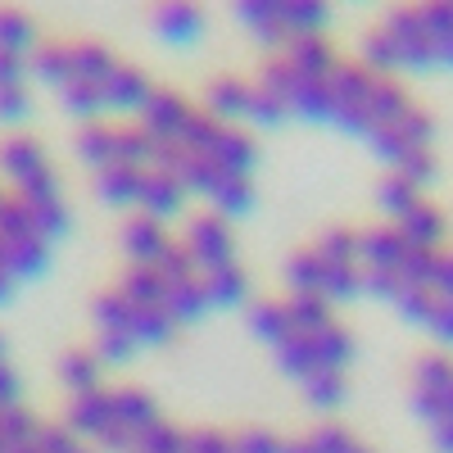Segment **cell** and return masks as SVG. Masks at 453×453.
I'll use <instances>...</instances> for the list:
<instances>
[{
  "instance_id": "ba28073f",
  "label": "cell",
  "mask_w": 453,
  "mask_h": 453,
  "mask_svg": "<svg viewBox=\"0 0 453 453\" xmlns=\"http://www.w3.org/2000/svg\"><path fill=\"white\" fill-rule=\"evenodd\" d=\"M145 173L150 168H104V173H91L96 181V200L109 204V209H132L141 204V186H145Z\"/></svg>"
},
{
  "instance_id": "836d02e7",
  "label": "cell",
  "mask_w": 453,
  "mask_h": 453,
  "mask_svg": "<svg viewBox=\"0 0 453 453\" xmlns=\"http://www.w3.org/2000/svg\"><path fill=\"white\" fill-rule=\"evenodd\" d=\"M444 412H449V422H453V390H444Z\"/></svg>"
},
{
  "instance_id": "2e32d148",
  "label": "cell",
  "mask_w": 453,
  "mask_h": 453,
  "mask_svg": "<svg viewBox=\"0 0 453 453\" xmlns=\"http://www.w3.org/2000/svg\"><path fill=\"white\" fill-rule=\"evenodd\" d=\"M435 304H440V295L431 290V286H403L399 290V299H395V313L408 322V326H431V318H435Z\"/></svg>"
},
{
  "instance_id": "44dd1931",
  "label": "cell",
  "mask_w": 453,
  "mask_h": 453,
  "mask_svg": "<svg viewBox=\"0 0 453 453\" xmlns=\"http://www.w3.org/2000/svg\"><path fill=\"white\" fill-rule=\"evenodd\" d=\"M132 453H186V431H177L173 422H155L145 435H136Z\"/></svg>"
},
{
  "instance_id": "7402d4cb",
  "label": "cell",
  "mask_w": 453,
  "mask_h": 453,
  "mask_svg": "<svg viewBox=\"0 0 453 453\" xmlns=\"http://www.w3.org/2000/svg\"><path fill=\"white\" fill-rule=\"evenodd\" d=\"M14 403H23V376L10 363V335L0 331V408H14Z\"/></svg>"
},
{
  "instance_id": "4dcf8cb0",
  "label": "cell",
  "mask_w": 453,
  "mask_h": 453,
  "mask_svg": "<svg viewBox=\"0 0 453 453\" xmlns=\"http://www.w3.org/2000/svg\"><path fill=\"white\" fill-rule=\"evenodd\" d=\"M23 281L14 277V268H10V258H5V250H0V304H10L14 299V290H19Z\"/></svg>"
},
{
  "instance_id": "8992f818",
  "label": "cell",
  "mask_w": 453,
  "mask_h": 453,
  "mask_svg": "<svg viewBox=\"0 0 453 453\" xmlns=\"http://www.w3.org/2000/svg\"><path fill=\"white\" fill-rule=\"evenodd\" d=\"M186 186L173 177V173H164V168H150L145 173V186H141V204H136V213H150V218H159V222H173V218H181L186 213Z\"/></svg>"
},
{
  "instance_id": "f546056e",
  "label": "cell",
  "mask_w": 453,
  "mask_h": 453,
  "mask_svg": "<svg viewBox=\"0 0 453 453\" xmlns=\"http://www.w3.org/2000/svg\"><path fill=\"white\" fill-rule=\"evenodd\" d=\"M431 290H435L440 299H453V254H449V250H440V263H435V281H431Z\"/></svg>"
},
{
  "instance_id": "e0dca14e",
  "label": "cell",
  "mask_w": 453,
  "mask_h": 453,
  "mask_svg": "<svg viewBox=\"0 0 453 453\" xmlns=\"http://www.w3.org/2000/svg\"><path fill=\"white\" fill-rule=\"evenodd\" d=\"M418 200H422V191H418L408 177H399V173H390L381 186H376V204H381V213H386L390 222H399Z\"/></svg>"
},
{
  "instance_id": "52a82bcc",
  "label": "cell",
  "mask_w": 453,
  "mask_h": 453,
  "mask_svg": "<svg viewBox=\"0 0 453 453\" xmlns=\"http://www.w3.org/2000/svg\"><path fill=\"white\" fill-rule=\"evenodd\" d=\"M395 226H399V236L408 245H418V250H444V241H449V218L426 200H418Z\"/></svg>"
},
{
  "instance_id": "1f68e13d",
  "label": "cell",
  "mask_w": 453,
  "mask_h": 453,
  "mask_svg": "<svg viewBox=\"0 0 453 453\" xmlns=\"http://www.w3.org/2000/svg\"><path fill=\"white\" fill-rule=\"evenodd\" d=\"M431 444H435L440 453H453V422H444V426H435V431H431Z\"/></svg>"
},
{
  "instance_id": "3957f363",
  "label": "cell",
  "mask_w": 453,
  "mask_h": 453,
  "mask_svg": "<svg viewBox=\"0 0 453 453\" xmlns=\"http://www.w3.org/2000/svg\"><path fill=\"white\" fill-rule=\"evenodd\" d=\"M181 245L186 254H191L196 273H218L226 268V263H236V236H232V222H226L222 213L204 209L196 218H186V232H181Z\"/></svg>"
},
{
  "instance_id": "e575fe53",
  "label": "cell",
  "mask_w": 453,
  "mask_h": 453,
  "mask_svg": "<svg viewBox=\"0 0 453 453\" xmlns=\"http://www.w3.org/2000/svg\"><path fill=\"white\" fill-rule=\"evenodd\" d=\"M349 453H372V449H363V444H354V449H349Z\"/></svg>"
},
{
  "instance_id": "ac0fdd59",
  "label": "cell",
  "mask_w": 453,
  "mask_h": 453,
  "mask_svg": "<svg viewBox=\"0 0 453 453\" xmlns=\"http://www.w3.org/2000/svg\"><path fill=\"white\" fill-rule=\"evenodd\" d=\"M27 453H96L82 435H73L64 422L55 426V422H42V431H36V440H32V449Z\"/></svg>"
},
{
  "instance_id": "8fae6325",
  "label": "cell",
  "mask_w": 453,
  "mask_h": 453,
  "mask_svg": "<svg viewBox=\"0 0 453 453\" xmlns=\"http://www.w3.org/2000/svg\"><path fill=\"white\" fill-rule=\"evenodd\" d=\"M168 277L159 273V268H132L127 263V273H123V281H119V290L132 299V304H145V309H164L168 304ZM168 313V309H164Z\"/></svg>"
},
{
  "instance_id": "d4e9b609",
  "label": "cell",
  "mask_w": 453,
  "mask_h": 453,
  "mask_svg": "<svg viewBox=\"0 0 453 453\" xmlns=\"http://www.w3.org/2000/svg\"><path fill=\"white\" fill-rule=\"evenodd\" d=\"M186 453H236L226 431H186Z\"/></svg>"
},
{
  "instance_id": "d6986e66",
  "label": "cell",
  "mask_w": 453,
  "mask_h": 453,
  "mask_svg": "<svg viewBox=\"0 0 453 453\" xmlns=\"http://www.w3.org/2000/svg\"><path fill=\"white\" fill-rule=\"evenodd\" d=\"M412 386H418V390H435V395L453 390V358H449V354H426V358H418Z\"/></svg>"
},
{
  "instance_id": "9a60e30c",
  "label": "cell",
  "mask_w": 453,
  "mask_h": 453,
  "mask_svg": "<svg viewBox=\"0 0 453 453\" xmlns=\"http://www.w3.org/2000/svg\"><path fill=\"white\" fill-rule=\"evenodd\" d=\"M299 390H304L309 408H318V412H331V408H340V403H345V395H349V381H345V372H313L309 381H299Z\"/></svg>"
},
{
  "instance_id": "f1b7e54d",
  "label": "cell",
  "mask_w": 453,
  "mask_h": 453,
  "mask_svg": "<svg viewBox=\"0 0 453 453\" xmlns=\"http://www.w3.org/2000/svg\"><path fill=\"white\" fill-rule=\"evenodd\" d=\"M440 345H453V299H440L435 304V318H431V326H426Z\"/></svg>"
},
{
  "instance_id": "484cf974",
  "label": "cell",
  "mask_w": 453,
  "mask_h": 453,
  "mask_svg": "<svg viewBox=\"0 0 453 453\" xmlns=\"http://www.w3.org/2000/svg\"><path fill=\"white\" fill-rule=\"evenodd\" d=\"M232 444H236V453H281L286 440L273 435V431H236Z\"/></svg>"
},
{
  "instance_id": "4316f807",
  "label": "cell",
  "mask_w": 453,
  "mask_h": 453,
  "mask_svg": "<svg viewBox=\"0 0 453 453\" xmlns=\"http://www.w3.org/2000/svg\"><path fill=\"white\" fill-rule=\"evenodd\" d=\"M309 440H313V449H318V453H349V449L358 444L345 426H318Z\"/></svg>"
},
{
  "instance_id": "603a6c76",
  "label": "cell",
  "mask_w": 453,
  "mask_h": 453,
  "mask_svg": "<svg viewBox=\"0 0 453 453\" xmlns=\"http://www.w3.org/2000/svg\"><path fill=\"white\" fill-rule=\"evenodd\" d=\"M435 263H440V250H418V245H412L408 258H403V268H399V277L408 286H431L435 281Z\"/></svg>"
},
{
  "instance_id": "5b68a950",
  "label": "cell",
  "mask_w": 453,
  "mask_h": 453,
  "mask_svg": "<svg viewBox=\"0 0 453 453\" xmlns=\"http://www.w3.org/2000/svg\"><path fill=\"white\" fill-rule=\"evenodd\" d=\"M408 241L399 236V226H372V232H358V268H376V273H399L408 258Z\"/></svg>"
},
{
  "instance_id": "30bf717a",
  "label": "cell",
  "mask_w": 453,
  "mask_h": 453,
  "mask_svg": "<svg viewBox=\"0 0 453 453\" xmlns=\"http://www.w3.org/2000/svg\"><path fill=\"white\" fill-rule=\"evenodd\" d=\"M55 372H59V386H64L68 395H87V390L104 386V363H100L96 349H68V354L55 363Z\"/></svg>"
},
{
  "instance_id": "ffe728a7",
  "label": "cell",
  "mask_w": 453,
  "mask_h": 453,
  "mask_svg": "<svg viewBox=\"0 0 453 453\" xmlns=\"http://www.w3.org/2000/svg\"><path fill=\"white\" fill-rule=\"evenodd\" d=\"M313 250L322 258H331V263H358V232H349V226H331V232L318 236Z\"/></svg>"
},
{
  "instance_id": "7c38bea8",
  "label": "cell",
  "mask_w": 453,
  "mask_h": 453,
  "mask_svg": "<svg viewBox=\"0 0 453 453\" xmlns=\"http://www.w3.org/2000/svg\"><path fill=\"white\" fill-rule=\"evenodd\" d=\"M36 431H42V418H36L27 403L0 408V453H27Z\"/></svg>"
},
{
  "instance_id": "277c9868",
  "label": "cell",
  "mask_w": 453,
  "mask_h": 453,
  "mask_svg": "<svg viewBox=\"0 0 453 453\" xmlns=\"http://www.w3.org/2000/svg\"><path fill=\"white\" fill-rule=\"evenodd\" d=\"M119 245L127 254L132 268H155L159 254L173 245V232H168V222L159 218H150V213H132L123 222V232H119Z\"/></svg>"
},
{
  "instance_id": "4fadbf2b",
  "label": "cell",
  "mask_w": 453,
  "mask_h": 453,
  "mask_svg": "<svg viewBox=\"0 0 453 453\" xmlns=\"http://www.w3.org/2000/svg\"><path fill=\"white\" fill-rule=\"evenodd\" d=\"M250 331H254L268 349H277L281 340L295 331V322H290V313H286V299H258V304L250 309Z\"/></svg>"
},
{
  "instance_id": "83f0119b",
  "label": "cell",
  "mask_w": 453,
  "mask_h": 453,
  "mask_svg": "<svg viewBox=\"0 0 453 453\" xmlns=\"http://www.w3.org/2000/svg\"><path fill=\"white\" fill-rule=\"evenodd\" d=\"M23 113H27V91H23V82L0 87V123H19Z\"/></svg>"
},
{
  "instance_id": "d6a6232c",
  "label": "cell",
  "mask_w": 453,
  "mask_h": 453,
  "mask_svg": "<svg viewBox=\"0 0 453 453\" xmlns=\"http://www.w3.org/2000/svg\"><path fill=\"white\" fill-rule=\"evenodd\" d=\"M281 453H318V449H313V440L304 435V440H286V444H281Z\"/></svg>"
},
{
  "instance_id": "6da1fadb",
  "label": "cell",
  "mask_w": 453,
  "mask_h": 453,
  "mask_svg": "<svg viewBox=\"0 0 453 453\" xmlns=\"http://www.w3.org/2000/svg\"><path fill=\"white\" fill-rule=\"evenodd\" d=\"M0 181H5V191L27 209V218L42 226V236L50 245L68 236L73 209L64 200V186H59L50 155L32 136H5L0 141Z\"/></svg>"
},
{
  "instance_id": "5bb4252c",
  "label": "cell",
  "mask_w": 453,
  "mask_h": 453,
  "mask_svg": "<svg viewBox=\"0 0 453 453\" xmlns=\"http://www.w3.org/2000/svg\"><path fill=\"white\" fill-rule=\"evenodd\" d=\"M200 10L191 5V0H164L159 14H155V27L168 36V42H191V36L200 32Z\"/></svg>"
},
{
  "instance_id": "cb8c5ba5",
  "label": "cell",
  "mask_w": 453,
  "mask_h": 453,
  "mask_svg": "<svg viewBox=\"0 0 453 453\" xmlns=\"http://www.w3.org/2000/svg\"><path fill=\"white\" fill-rule=\"evenodd\" d=\"M91 349L100 354L104 367H123V363H132V354H136V345H132L123 331H96V345H91Z\"/></svg>"
},
{
  "instance_id": "9c48e42d",
  "label": "cell",
  "mask_w": 453,
  "mask_h": 453,
  "mask_svg": "<svg viewBox=\"0 0 453 453\" xmlns=\"http://www.w3.org/2000/svg\"><path fill=\"white\" fill-rule=\"evenodd\" d=\"M200 286H204L209 309H241L250 299V273L241 268V263H226V268H218V273H204Z\"/></svg>"
},
{
  "instance_id": "7a4b0ae2",
  "label": "cell",
  "mask_w": 453,
  "mask_h": 453,
  "mask_svg": "<svg viewBox=\"0 0 453 453\" xmlns=\"http://www.w3.org/2000/svg\"><path fill=\"white\" fill-rule=\"evenodd\" d=\"M113 431L96 444L100 453H132L136 449V435H145L155 422H164L159 403L150 399L141 386H113Z\"/></svg>"
}]
</instances>
